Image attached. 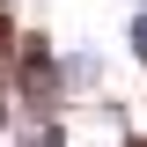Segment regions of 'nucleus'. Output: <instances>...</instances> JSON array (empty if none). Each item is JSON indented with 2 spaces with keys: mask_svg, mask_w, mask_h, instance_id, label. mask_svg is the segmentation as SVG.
I'll use <instances>...</instances> for the list:
<instances>
[{
  "mask_svg": "<svg viewBox=\"0 0 147 147\" xmlns=\"http://www.w3.org/2000/svg\"><path fill=\"white\" fill-rule=\"evenodd\" d=\"M125 37H132V59H140V66H147V7H140V15H132V30H125Z\"/></svg>",
  "mask_w": 147,
  "mask_h": 147,
  "instance_id": "obj_2",
  "label": "nucleus"
},
{
  "mask_svg": "<svg viewBox=\"0 0 147 147\" xmlns=\"http://www.w3.org/2000/svg\"><path fill=\"white\" fill-rule=\"evenodd\" d=\"M59 74H66L74 88H88V81H96L103 66H96V52H66V66H59Z\"/></svg>",
  "mask_w": 147,
  "mask_h": 147,
  "instance_id": "obj_1",
  "label": "nucleus"
}]
</instances>
